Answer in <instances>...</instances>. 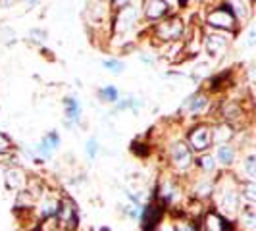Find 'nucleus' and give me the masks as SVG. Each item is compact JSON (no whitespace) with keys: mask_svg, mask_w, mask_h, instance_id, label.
<instances>
[{"mask_svg":"<svg viewBox=\"0 0 256 231\" xmlns=\"http://www.w3.org/2000/svg\"><path fill=\"white\" fill-rule=\"evenodd\" d=\"M239 196H241V202L254 204L256 202V181H250V180L239 181Z\"/></svg>","mask_w":256,"mask_h":231,"instance_id":"obj_20","label":"nucleus"},{"mask_svg":"<svg viewBox=\"0 0 256 231\" xmlns=\"http://www.w3.org/2000/svg\"><path fill=\"white\" fill-rule=\"evenodd\" d=\"M24 2H26L27 6H37L40 0H24Z\"/></svg>","mask_w":256,"mask_h":231,"instance_id":"obj_35","label":"nucleus"},{"mask_svg":"<svg viewBox=\"0 0 256 231\" xmlns=\"http://www.w3.org/2000/svg\"><path fill=\"white\" fill-rule=\"evenodd\" d=\"M187 146L192 154H204L210 150L212 144V126L208 124H196L187 133Z\"/></svg>","mask_w":256,"mask_h":231,"instance_id":"obj_6","label":"nucleus"},{"mask_svg":"<svg viewBox=\"0 0 256 231\" xmlns=\"http://www.w3.org/2000/svg\"><path fill=\"white\" fill-rule=\"evenodd\" d=\"M54 220H56V224H58L60 230L77 231V226H79V214H77L76 202H74L70 196L60 198V206H58V212H56Z\"/></svg>","mask_w":256,"mask_h":231,"instance_id":"obj_7","label":"nucleus"},{"mask_svg":"<svg viewBox=\"0 0 256 231\" xmlns=\"http://www.w3.org/2000/svg\"><path fill=\"white\" fill-rule=\"evenodd\" d=\"M131 152L142 156V154L150 152V146H148V144H144V142H131Z\"/></svg>","mask_w":256,"mask_h":231,"instance_id":"obj_32","label":"nucleus"},{"mask_svg":"<svg viewBox=\"0 0 256 231\" xmlns=\"http://www.w3.org/2000/svg\"><path fill=\"white\" fill-rule=\"evenodd\" d=\"M141 106V102L137 98H126V100H118V110H137Z\"/></svg>","mask_w":256,"mask_h":231,"instance_id":"obj_29","label":"nucleus"},{"mask_svg":"<svg viewBox=\"0 0 256 231\" xmlns=\"http://www.w3.org/2000/svg\"><path fill=\"white\" fill-rule=\"evenodd\" d=\"M102 66L110 74H124V70H126V64L122 60H104Z\"/></svg>","mask_w":256,"mask_h":231,"instance_id":"obj_27","label":"nucleus"},{"mask_svg":"<svg viewBox=\"0 0 256 231\" xmlns=\"http://www.w3.org/2000/svg\"><path fill=\"white\" fill-rule=\"evenodd\" d=\"M137 22H139V8H137L135 4H129V6H126V8H122V10L116 12L114 31L118 35L128 33V31H131L133 27L137 26Z\"/></svg>","mask_w":256,"mask_h":231,"instance_id":"obj_8","label":"nucleus"},{"mask_svg":"<svg viewBox=\"0 0 256 231\" xmlns=\"http://www.w3.org/2000/svg\"><path fill=\"white\" fill-rule=\"evenodd\" d=\"M98 98L102 102H118L120 100V92L114 85H104L102 89L98 90Z\"/></svg>","mask_w":256,"mask_h":231,"instance_id":"obj_25","label":"nucleus"},{"mask_svg":"<svg viewBox=\"0 0 256 231\" xmlns=\"http://www.w3.org/2000/svg\"><path fill=\"white\" fill-rule=\"evenodd\" d=\"M110 2H112L116 12L122 10V8H126V6H129V4H133V0H110Z\"/></svg>","mask_w":256,"mask_h":231,"instance_id":"obj_33","label":"nucleus"},{"mask_svg":"<svg viewBox=\"0 0 256 231\" xmlns=\"http://www.w3.org/2000/svg\"><path fill=\"white\" fill-rule=\"evenodd\" d=\"M241 170H243V174L246 180L254 181V178H256V156L254 154H250V156L244 158L243 164H241Z\"/></svg>","mask_w":256,"mask_h":231,"instance_id":"obj_24","label":"nucleus"},{"mask_svg":"<svg viewBox=\"0 0 256 231\" xmlns=\"http://www.w3.org/2000/svg\"><path fill=\"white\" fill-rule=\"evenodd\" d=\"M14 148V142L12 139L6 135V133H0V154H4V152H10Z\"/></svg>","mask_w":256,"mask_h":231,"instance_id":"obj_30","label":"nucleus"},{"mask_svg":"<svg viewBox=\"0 0 256 231\" xmlns=\"http://www.w3.org/2000/svg\"><path fill=\"white\" fill-rule=\"evenodd\" d=\"M0 164H6L8 168L18 166V156H16V154H10V152L0 154Z\"/></svg>","mask_w":256,"mask_h":231,"instance_id":"obj_31","label":"nucleus"},{"mask_svg":"<svg viewBox=\"0 0 256 231\" xmlns=\"http://www.w3.org/2000/svg\"><path fill=\"white\" fill-rule=\"evenodd\" d=\"M4 183H6V189H10V191H20V189H24L27 183L26 172L20 166L6 168V170H4Z\"/></svg>","mask_w":256,"mask_h":231,"instance_id":"obj_13","label":"nucleus"},{"mask_svg":"<svg viewBox=\"0 0 256 231\" xmlns=\"http://www.w3.org/2000/svg\"><path fill=\"white\" fill-rule=\"evenodd\" d=\"M239 181L231 174L220 176L218 181H214V191L212 196L216 200V210L222 216H237L241 208V196H239Z\"/></svg>","mask_w":256,"mask_h":231,"instance_id":"obj_1","label":"nucleus"},{"mask_svg":"<svg viewBox=\"0 0 256 231\" xmlns=\"http://www.w3.org/2000/svg\"><path fill=\"white\" fill-rule=\"evenodd\" d=\"M206 26L214 31H222V33H233L237 29V18L231 12L230 4L224 2L216 8H212L206 14Z\"/></svg>","mask_w":256,"mask_h":231,"instance_id":"obj_3","label":"nucleus"},{"mask_svg":"<svg viewBox=\"0 0 256 231\" xmlns=\"http://www.w3.org/2000/svg\"><path fill=\"white\" fill-rule=\"evenodd\" d=\"M185 35V22L180 16H170L160 22H156L152 27V37L162 44H174L180 42Z\"/></svg>","mask_w":256,"mask_h":231,"instance_id":"obj_2","label":"nucleus"},{"mask_svg":"<svg viewBox=\"0 0 256 231\" xmlns=\"http://www.w3.org/2000/svg\"><path fill=\"white\" fill-rule=\"evenodd\" d=\"M212 156H214L216 164H220L222 168H231L237 162V148L231 142L218 144L216 146V154H212Z\"/></svg>","mask_w":256,"mask_h":231,"instance_id":"obj_14","label":"nucleus"},{"mask_svg":"<svg viewBox=\"0 0 256 231\" xmlns=\"http://www.w3.org/2000/svg\"><path fill=\"white\" fill-rule=\"evenodd\" d=\"M235 137V129L231 124H226L222 122L218 126H212V144H226V142H231V139Z\"/></svg>","mask_w":256,"mask_h":231,"instance_id":"obj_17","label":"nucleus"},{"mask_svg":"<svg viewBox=\"0 0 256 231\" xmlns=\"http://www.w3.org/2000/svg\"><path fill=\"white\" fill-rule=\"evenodd\" d=\"M58 146H60V135L56 131H48L37 144V154L40 158H50L58 150Z\"/></svg>","mask_w":256,"mask_h":231,"instance_id":"obj_15","label":"nucleus"},{"mask_svg":"<svg viewBox=\"0 0 256 231\" xmlns=\"http://www.w3.org/2000/svg\"><path fill=\"white\" fill-rule=\"evenodd\" d=\"M100 150V146H98V141L94 139V137H90L89 141L85 142V152L89 156V160H94L96 158V154Z\"/></svg>","mask_w":256,"mask_h":231,"instance_id":"obj_28","label":"nucleus"},{"mask_svg":"<svg viewBox=\"0 0 256 231\" xmlns=\"http://www.w3.org/2000/svg\"><path fill=\"white\" fill-rule=\"evenodd\" d=\"M192 166L198 168L202 174H214L216 172V160H214V156L210 152H204V154H198V156H194V160H192Z\"/></svg>","mask_w":256,"mask_h":231,"instance_id":"obj_19","label":"nucleus"},{"mask_svg":"<svg viewBox=\"0 0 256 231\" xmlns=\"http://www.w3.org/2000/svg\"><path fill=\"white\" fill-rule=\"evenodd\" d=\"M233 226L226 216H222L216 208L212 210H206L200 218V226L198 231H231Z\"/></svg>","mask_w":256,"mask_h":231,"instance_id":"obj_9","label":"nucleus"},{"mask_svg":"<svg viewBox=\"0 0 256 231\" xmlns=\"http://www.w3.org/2000/svg\"><path fill=\"white\" fill-rule=\"evenodd\" d=\"M168 160H170V166L174 168V172L178 174H185L192 168V160H194V154L187 146V142L178 139L170 144L168 148Z\"/></svg>","mask_w":256,"mask_h":231,"instance_id":"obj_5","label":"nucleus"},{"mask_svg":"<svg viewBox=\"0 0 256 231\" xmlns=\"http://www.w3.org/2000/svg\"><path fill=\"white\" fill-rule=\"evenodd\" d=\"M248 2H252V0H248Z\"/></svg>","mask_w":256,"mask_h":231,"instance_id":"obj_38","label":"nucleus"},{"mask_svg":"<svg viewBox=\"0 0 256 231\" xmlns=\"http://www.w3.org/2000/svg\"><path fill=\"white\" fill-rule=\"evenodd\" d=\"M222 116H224V122L231 124L235 120H239V116H243V108L239 100H224L222 102Z\"/></svg>","mask_w":256,"mask_h":231,"instance_id":"obj_18","label":"nucleus"},{"mask_svg":"<svg viewBox=\"0 0 256 231\" xmlns=\"http://www.w3.org/2000/svg\"><path fill=\"white\" fill-rule=\"evenodd\" d=\"M142 14L148 22H160L170 14V2L168 0H144Z\"/></svg>","mask_w":256,"mask_h":231,"instance_id":"obj_11","label":"nucleus"},{"mask_svg":"<svg viewBox=\"0 0 256 231\" xmlns=\"http://www.w3.org/2000/svg\"><path fill=\"white\" fill-rule=\"evenodd\" d=\"M208 106H210V96L206 94L204 90L194 92L192 96H189V98L185 100V110L189 112V116L204 114L206 110H208Z\"/></svg>","mask_w":256,"mask_h":231,"instance_id":"obj_12","label":"nucleus"},{"mask_svg":"<svg viewBox=\"0 0 256 231\" xmlns=\"http://www.w3.org/2000/svg\"><path fill=\"white\" fill-rule=\"evenodd\" d=\"M230 44V37L228 33H222V31H210L204 35V50L208 52V56H214L218 58L224 54V50L228 48Z\"/></svg>","mask_w":256,"mask_h":231,"instance_id":"obj_10","label":"nucleus"},{"mask_svg":"<svg viewBox=\"0 0 256 231\" xmlns=\"http://www.w3.org/2000/svg\"><path fill=\"white\" fill-rule=\"evenodd\" d=\"M58 206H60V198L42 192V196L38 198V218L40 220L54 218L56 212H58Z\"/></svg>","mask_w":256,"mask_h":231,"instance_id":"obj_16","label":"nucleus"},{"mask_svg":"<svg viewBox=\"0 0 256 231\" xmlns=\"http://www.w3.org/2000/svg\"><path fill=\"white\" fill-rule=\"evenodd\" d=\"M212 191H214V181L210 180H200L192 187V194L196 198H208V196H212Z\"/></svg>","mask_w":256,"mask_h":231,"instance_id":"obj_22","label":"nucleus"},{"mask_svg":"<svg viewBox=\"0 0 256 231\" xmlns=\"http://www.w3.org/2000/svg\"><path fill=\"white\" fill-rule=\"evenodd\" d=\"M100 2H106V0H100Z\"/></svg>","mask_w":256,"mask_h":231,"instance_id":"obj_37","label":"nucleus"},{"mask_svg":"<svg viewBox=\"0 0 256 231\" xmlns=\"http://www.w3.org/2000/svg\"><path fill=\"white\" fill-rule=\"evenodd\" d=\"M100 231H110V230H108V228H104V230H100Z\"/></svg>","mask_w":256,"mask_h":231,"instance_id":"obj_36","label":"nucleus"},{"mask_svg":"<svg viewBox=\"0 0 256 231\" xmlns=\"http://www.w3.org/2000/svg\"><path fill=\"white\" fill-rule=\"evenodd\" d=\"M172 231H198V226L192 220H178L172 226Z\"/></svg>","mask_w":256,"mask_h":231,"instance_id":"obj_26","label":"nucleus"},{"mask_svg":"<svg viewBox=\"0 0 256 231\" xmlns=\"http://www.w3.org/2000/svg\"><path fill=\"white\" fill-rule=\"evenodd\" d=\"M168 206L164 202H160L156 196H154L150 202L141 208V214H139V220H141V231H158L162 222H164V216H166Z\"/></svg>","mask_w":256,"mask_h":231,"instance_id":"obj_4","label":"nucleus"},{"mask_svg":"<svg viewBox=\"0 0 256 231\" xmlns=\"http://www.w3.org/2000/svg\"><path fill=\"white\" fill-rule=\"evenodd\" d=\"M16 2H18V0H0V6H2V8H10Z\"/></svg>","mask_w":256,"mask_h":231,"instance_id":"obj_34","label":"nucleus"},{"mask_svg":"<svg viewBox=\"0 0 256 231\" xmlns=\"http://www.w3.org/2000/svg\"><path fill=\"white\" fill-rule=\"evenodd\" d=\"M228 4H230L233 16L237 18V22L239 20H246L250 16V8H248V4H244V0H230Z\"/></svg>","mask_w":256,"mask_h":231,"instance_id":"obj_23","label":"nucleus"},{"mask_svg":"<svg viewBox=\"0 0 256 231\" xmlns=\"http://www.w3.org/2000/svg\"><path fill=\"white\" fill-rule=\"evenodd\" d=\"M64 106H66V118H68V122L77 124L81 120V104H79V100H77L76 96H66Z\"/></svg>","mask_w":256,"mask_h":231,"instance_id":"obj_21","label":"nucleus"}]
</instances>
